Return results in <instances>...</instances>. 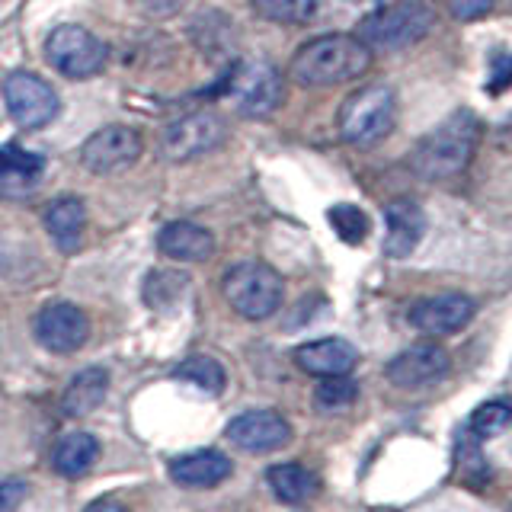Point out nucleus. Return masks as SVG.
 Returning a JSON list of instances; mask_svg holds the SVG:
<instances>
[{"mask_svg":"<svg viewBox=\"0 0 512 512\" xmlns=\"http://www.w3.org/2000/svg\"><path fill=\"white\" fill-rule=\"evenodd\" d=\"M506 426H509V407L503 404V400H496V404H484L471 416V432L477 439L500 436V432H506Z\"/></svg>","mask_w":512,"mask_h":512,"instance_id":"c85d7f7f","label":"nucleus"},{"mask_svg":"<svg viewBox=\"0 0 512 512\" xmlns=\"http://www.w3.org/2000/svg\"><path fill=\"white\" fill-rule=\"evenodd\" d=\"M496 0H448V7L458 16V20H480Z\"/></svg>","mask_w":512,"mask_h":512,"instance_id":"7c9ffc66","label":"nucleus"},{"mask_svg":"<svg viewBox=\"0 0 512 512\" xmlns=\"http://www.w3.org/2000/svg\"><path fill=\"white\" fill-rule=\"evenodd\" d=\"M448 368H452V359H448V352L439 343H420V346L404 349L400 356L388 362V378L397 388L416 391L445 378Z\"/></svg>","mask_w":512,"mask_h":512,"instance_id":"f8f14e48","label":"nucleus"},{"mask_svg":"<svg viewBox=\"0 0 512 512\" xmlns=\"http://www.w3.org/2000/svg\"><path fill=\"white\" fill-rule=\"evenodd\" d=\"M228 439L244 452H272L292 439V426L276 410H247L228 423Z\"/></svg>","mask_w":512,"mask_h":512,"instance_id":"4468645a","label":"nucleus"},{"mask_svg":"<svg viewBox=\"0 0 512 512\" xmlns=\"http://www.w3.org/2000/svg\"><path fill=\"white\" fill-rule=\"evenodd\" d=\"M234 471V464L228 455L215 452V448H202V452H189L183 458H176L170 464V477L176 480L180 487H192V490H202V487H218L221 480H228Z\"/></svg>","mask_w":512,"mask_h":512,"instance_id":"a211bd4d","label":"nucleus"},{"mask_svg":"<svg viewBox=\"0 0 512 512\" xmlns=\"http://www.w3.org/2000/svg\"><path fill=\"white\" fill-rule=\"evenodd\" d=\"M157 247L170 260L180 263H202L212 256L215 250V237L212 231H205L202 224L192 221H170L164 231L157 234Z\"/></svg>","mask_w":512,"mask_h":512,"instance_id":"6ab92c4d","label":"nucleus"},{"mask_svg":"<svg viewBox=\"0 0 512 512\" xmlns=\"http://www.w3.org/2000/svg\"><path fill=\"white\" fill-rule=\"evenodd\" d=\"M224 298L247 320H266L282 304V279L266 263H237L224 276Z\"/></svg>","mask_w":512,"mask_h":512,"instance_id":"39448f33","label":"nucleus"},{"mask_svg":"<svg viewBox=\"0 0 512 512\" xmlns=\"http://www.w3.org/2000/svg\"><path fill=\"white\" fill-rule=\"evenodd\" d=\"M477 141H480L477 116L471 109H458L439 128H432L429 135L416 141L407 164L420 180H448V176H458L471 164Z\"/></svg>","mask_w":512,"mask_h":512,"instance_id":"f03ea898","label":"nucleus"},{"mask_svg":"<svg viewBox=\"0 0 512 512\" xmlns=\"http://www.w3.org/2000/svg\"><path fill=\"white\" fill-rule=\"evenodd\" d=\"M221 90L240 116H250V119H263L269 112H276V106L282 103V93H285L279 71L266 61L234 64L231 74L224 77Z\"/></svg>","mask_w":512,"mask_h":512,"instance_id":"423d86ee","label":"nucleus"},{"mask_svg":"<svg viewBox=\"0 0 512 512\" xmlns=\"http://www.w3.org/2000/svg\"><path fill=\"white\" fill-rule=\"evenodd\" d=\"M87 512H128V509L116 500H96Z\"/></svg>","mask_w":512,"mask_h":512,"instance_id":"72a5a7b5","label":"nucleus"},{"mask_svg":"<svg viewBox=\"0 0 512 512\" xmlns=\"http://www.w3.org/2000/svg\"><path fill=\"white\" fill-rule=\"evenodd\" d=\"M253 7H256V13L263 16V20L301 26V23H308L314 16L317 0H253Z\"/></svg>","mask_w":512,"mask_h":512,"instance_id":"bb28decb","label":"nucleus"},{"mask_svg":"<svg viewBox=\"0 0 512 512\" xmlns=\"http://www.w3.org/2000/svg\"><path fill=\"white\" fill-rule=\"evenodd\" d=\"M426 234L423 208L410 199H394L384 208V253L400 260L407 256Z\"/></svg>","mask_w":512,"mask_h":512,"instance_id":"2eb2a0df","label":"nucleus"},{"mask_svg":"<svg viewBox=\"0 0 512 512\" xmlns=\"http://www.w3.org/2000/svg\"><path fill=\"white\" fill-rule=\"evenodd\" d=\"M26 484L23 480H4L0 484V512H16L20 509V503L26 500Z\"/></svg>","mask_w":512,"mask_h":512,"instance_id":"c756f323","label":"nucleus"},{"mask_svg":"<svg viewBox=\"0 0 512 512\" xmlns=\"http://www.w3.org/2000/svg\"><path fill=\"white\" fill-rule=\"evenodd\" d=\"M96 455H100V442L90 432H68L52 448V468L64 477H80L93 468Z\"/></svg>","mask_w":512,"mask_h":512,"instance_id":"4be33fe9","label":"nucleus"},{"mask_svg":"<svg viewBox=\"0 0 512 512\" xmlns=\"http://www.w3.org/2000/svg\"><path fill=\"white\" fill-rule=\"evenodd\" d=\"M87 336H90V320L71 301L45 304L36 317V340L45 349L61 352V356L64 352H77L87 343Z\"/></svg>","mask_w":512,"mask_h":512,"instance_id":"9b49d317","label":"nucleus"},{"mask_svg":"<svg viewBox=\"0 0 512 512\" xmlns=\"http://www.w3.org/2000/svg\"><path fill=\"white\" fill-rule=\"evenodd\" d=\"M173 375L180 381L196 384L205 394H221L224 391V368L212 356H189L173 368Z\"/></svg>","mask_w":512,"mask_h":512,"instance_id":"393cba45","label":"nucleus"},{"mask_svg":"<svg viewBox=\"0 0 512 512\" xmlns=\"http://www.w3.org/2000/svg\"><path fill=\"white\" fill-rule=\"evenodd\" d=\"M45 228L61 253L80 250V244H84V228H87V205L77 196L55 199L45 208Z\"/></svg>","mask_w":512,"mask_h":512,"instance_id":"aec40b11","label":"nucleus"},{"mask_svg":"<svg viewBox=\"0 0 512 512\" xmlns=\"http://www.w3.org/2000/svg\"><path fill=\"white\" fill-rule=\"evenodd\" d=\"M228 135L224 128V119L215 116V112H189V116L176 119L164 128L160 135V154L167 160H196L208 151H215L218 144Z\"/></svg>","mask_w":512,"mask_h":512,"instance_id":"6e6552de","label":"nucleus"},{"mask_svg":"<svg viewBox=\"0 0 512 512\" xmlns=\"http://www.w3.org/2000/svg\"><path fill=\"white\" fill-rule=\"evenodd\" d=\"M368 68H372V48H365L356 36L333 32L301 45L288 64V74L301 87H336L356 80Z\"/></svg>","mask_w":512,"mask_h":512,"instance_id":"f257e3e1","label":"nucleus"},{"mask_svg":"<svg viewBox=\"0 0 512 512\" xmlns=\"http://www.w3.org/2000/svg\"><path fill=\"white\" fill-rule=\"evenodd\" d=\"M266 480H269L272 493H276V500H282V503H304V500H311L320 487L317 474L304 468V464H295V461L269 468Z\"/></svg>","mask_w":512,"mask_h":512,"instance_id":"5701e85b","label":"nucleus"},{"mask_svg":"<svg viewBox=\"0 0 512 512\" xmlns=\"http://www.w3.org/2000/svg\"><path fill=\"white\" fill-rule=\"evenodd\" d=\"M359 397V384L352 381L349 375H330L320 381V388L314 394L317 400V410L324 413H340V410H349L352 404H356Z\"/></svg>","mask_w":512,"mask_h":512,"instance_id":"a878e982","label":"nucleus"},{"mask_svg":"<svg viewBox=\"0 0 512 512\" xmlns=\"http://www.w3.org/2000/svg\"><path fill=\"white\" fill-rule=\"evenodd\" d=\"M109 394V375L103 368H84L68 384V391L61 394V413L64 416H87L103 404Z\"/></svg>","mask_w":512,"mask_h":512,"instance_id":"412c9836","label":"nucleus"},{"mask_svg":"<svg viewBox=\"0 0 512 512\" xmlns=\"http://www.w3.org/2000/svg\"><path fill=\"white\" fill-rule=\"evenodd\" d=\"M432 10L423 0H397L375 13H368L359 23L356 39L365 48H378V52H397L413 42H420L426 32L432 29Z\"/></svg>","mask_w":512,"mask_h":512,"instance_id":"7ed1b4c3","label":"nucleus"},{"mask_svg":"<svg viewBox=\"0 0 512 512\" xmlns=\"http://www.w3.org/2000/svg\"><path fill=\"white\" fill-rule=\"evenodd\" d=\"M295 362L301 372L330 378V375H349L359 362V352L352 343L340 340V336H327V340H314L295 349Z\"/></svg>","mask_w":512,"mask_h":512,"instance_id":"dca6fc26","label":"nucleus"},{"mask_svg":"<svg viewBox=\"0 0 512 512\" xmlns=\"http://www.w3.org/2000/svg\"><path fill=\"white\" fill-rule=\"evenodd\" d=\"M509 74H512V61L506 52H496V61H493V80H490V93H503L506 84H509Z\"/></svg>","mask_w":512,"mask_h":512,"instance_id":"2f4dec72","label":"nucleus"},{"mask_svg":"<svg viewBox=\"0 0 512 512\" xmlns=\"http://www.w3.org/2000/svg\"><path fill=\"white\" fill-rule=\"evenodd\" d=\"M45 58L52 61V68L61 71L64 77L87 80L106 68V45L96 39L90 29L64 23L52 29V36H48Z\"/></svg>","mask_w":512,"mask_h":512,"instance_id":"0eeeda50","label":"nucleus"},{"mask_svg":"<svg viewBox=\"0 0 512 512\" xmlns=\"http://www.w3.org/2000/svg\"><path fill=\"white\" fill-rule=\"evenodd\" d=\"M186 4V0H144V7L154 10V13H173V10H180Z\"/></svg>","mask_w":512,"mask_h":512,"instance_id":"473e14b6","label":"nucleus"},{"mask_svg":"<svg viewBox=\"0 0 512 512\" xmlns=\"http://www.w3.org/2000/svg\"><path fill=\"white\" fill-rule=\"evenodd\" d=\"M186 288H189V279L180 276V272L154 269L151 276L144 279V301H148L151 308H157V311H167L183 298Z\"/></svg>","mask_w":512,"mask_h":512,"instance_id":"b1692460","label":"nucleus"},{"mask_svg":"<svg viewBox=\"0 0 512 512\" xmlns=\"http://www.w3.org/2000/svg\"><path fill=\"white\" fill-rule=\"evenodd\" d=\"M397 122V100L394 90L384 84L362 87L352 93L340 109V135L356 148H372L381 138L391 135Z\"/></svg>","mask_w":512,"mask_h":512,"instance_id":"20e7f679","label":"nucleus"},{"mask_svg":"<svg viewBox=\"0 0 512 512\" xmlns=\"http://www.w3.org/2000/svg\"><path fill=\"white\" fill-rule=\"evenodd\" d=\"M474 311L477 308L468 295H458V292L432 295V298H423L413 304L410 324L426 336H448V333H458L461 327H468Z\"/></svg>","mask_w":512,"mask_h":512,"instance_id":"ddd939ff","label":"nucleus"},{"mask_svg":"<svg viewBox=\"0 0 512 512\" xmlns=\"http://www.w3.org/2000/svg\"><path fill=\"white\" fill-rule=\"evenodd\" d=\"M45 170V160L20 148L16 141L0 148V196L4 199H26L39 186Z\"/></svg>","mask_w":512,"mask_h":512,"instance_id":"f3484780","label":"nucleus"},{"mask_svg":"<svg viewBox=\"0 0 512 512\" xmlns=\"http://www.w3.org/2000/svg\"><path fill=\"white\" fill-rule=\"evenodd\" d=\"M327 218H330V228L340 234L346 244H359V240H365V234H368V215L359 205H346V202L333 205Z\"/></svg>","mask_w":512,"mask_h":512,"instance_id":"cd10ccee","label":"nucleus"},{"mask_svg":"<svg viewBox=\"0 0 512 512\" xmlns=\"http://www.w3.org/2000/svg\"><path fill=\"white\" fill-rule=\"evenodd\" d=\"M4 103L16 125L23 128H42L58 116V93L48 80L29 71H13L4 80Z\"/></svg>","mask_w":512,"mask_h":512,"instance_id":"1a4fd4ad","label":"nucleus"},{"mask_svg":"<svg viewBox=\"0 0 512 512\" xmlns=\"http://www.w3.org/2000/svg\"><path fill=\"white\" fill-rule=\"evenodd\" d=\"M141 157V135L128 125H106L100 132H93L84 148H80V160L90 173H116L128 164H135Z\"/></svg>","mask_w":512,"mask_h":512,"instance_id":"9d476101","label":"nucleus"}]
</instances>
